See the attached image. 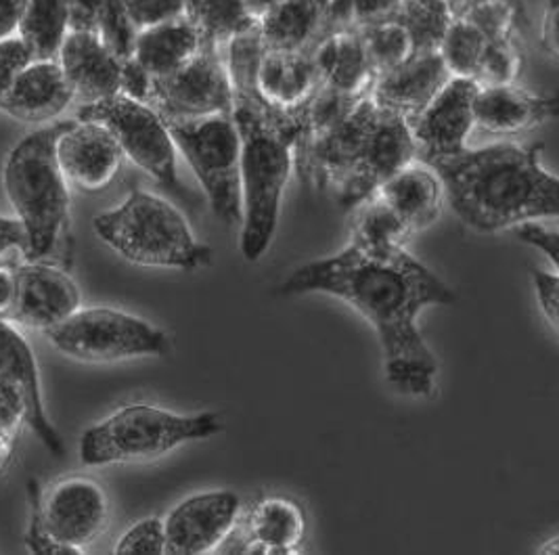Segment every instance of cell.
I'll return each mask as SVG.
<instances>
[{
	"label": "cell",
	"mask_w": 559,
	"mask_h": 555,
	"mask_svg": "<svg viewBox=\"0 0 559 555\" xmlns=\"http://www.w3.org/2000/svg\"><path fill=\"white\" fill-rule=\"evenodd\" d=\"M472 2H474V0H449V4H451V9H453V13H455V15H457L461 9H465V7H467V4H472Z\"/></svg>",
	"instance_id": "816d5d0a"
},
{
	"label": "cell",
	"mask_w": 559,
	"mask_h": 555,
	"mask_svg": "<svg viewBox=\"0 0 559 555\" xmlns=\"http://www.w3.org/2000/svg\"><path fill=\"white\" fill-rule=\"evenodd\" d=\"M0 399L55 457L66 453L63 438L45 411L34 351L17 326L4 317H0Z\"/></svg>",
	"instance_id": "4fadbf2b"
},
{
	"label": "cell",
	"mask_w": 559,
	"mask_h": 555,
	"mask_svg": "<svg viewBox=\"0 0 559 555\" xmlns=\"http://www.w3.org/2000/svg\"><path fill=\"white\" fill-rule=\"evenodd\" d=\"M358 34L362 38V47L367 51L376 78L401 66L415 52L407 27L403 26L399 20L360 27Z\"/></svg>",
	"instance_id": "4dcf8cb0"
},
{
	"label": "cell",
	"mask_w": 559,
	"mask_h": 555,
	"mask_svg": "<svg viewBox=\"0 0 559 555\" xmlns=\"http://www.w3.org/2000/svg\"><path fill=\"white\" fill-rule=\"evenodd\" d=\"M103 0H68L70 29H97Z\"/></svg>",
	"instance_id": "7bdbcfd3"
},
{
	"label": "cell",
	"mask_w": 559,
	"mask_h": 555,
	"mask_svg": "<svg viewBox=\"0 0 559 555\" xmlns=\"http://www.w3.org/2000/svg\"><path fill=\"white\" fill-rule=\"evenodd\" d=\"M411 235L413 231L378 193L353 208L350 244L365 250H392L403 248Z\"/></svg>",
	"instance_id": "f1b7e54d"
},
{
	"label": "cell",
	"mask_w": 559,
	"mask_h": 555,
	"mask_svg": "<svg viewBox=\"0 0 559 555\" xmlns=\"http://www.w3.org/2000/svg\"><path fill=\"white\" fill-rule=\"evenodd\" d=\"M319 86L321 76L312 52L275 51L264 47L255 76V93L262 102L285 111L300 109Z\"/></svg>",
	"instance_id": "603a6c76"
},
{
	"label": "cell",
	"mask_w": 559,
	"mask_h": 555,
	"mask_svg": "<svg viewBox=\"0 0 559 555\" xmlns=\"http://www.w3.org/2000/svg\"><path fill=\"white\" fill-rule=\"evenodd\" d=\"M280 2L281 0H243L248 13L252 15V20L258 22V24H260V20H264Z\"/></svg>",
	"instance_id": "c3c4849f"
},
{
	"label": "cell",
	"mask_w": 559,
	"mask_h": 555,
	"mask_svg": "<svg viewBox=\"0 0 559 555\" xmlns=\"http://www.w3.org/2000/svg\"><path fill=\"white\" fill-rule=\"evenodd\" d=\"M486 43L488 40L478 27L469 24L467 20L455 17L451 27L447 29L438 52L442 55L453 78L474 80Z\"/></svg>",
	"instance_id": "1f68e13d"
},
{
	"label": "cell",
	"mask_w": 559,
	"mask_h": 555,
	"mask_svg": "<svg viewBox=\"0 0 559 555\" xmlns=\"http://www.w3.org/2000/svg\"><path fill=\"white\" fill-rule=\"evenodd\" d=\"M476 127L492 134H518L559 118V91L533 93L518 84L480 86L476 102Z\"/></svg>",
	"instance_id": "44dd1931"
},
{
	"label": "cell",
	"mask_w": 559,
	"mask_h": 555,
	"mask_svg": "<svg viewBox=\"0 0 559 555\" xmlns=\"http://www.w3.org/2000/svg\"><path fill=\"white\" fill-rule=\"evenodd\" d=\"M17 34L32 59H55L70 34L68 0H27Z\"/></svg>",
	"instance_id": "83f0119b"
},
{
	"label": "cell",
	"mask_w": 559,
	"mask_h": 555,
	"mask_svg": "<svg viewBox=\"0 0 559 555\" xmlns=\"http://www.w3.org/2000/svg\"><path fill=\"white\" fill-rule=\"evenodd\" d=\"M128 15L136 32L185 15L182 0H127Z\"/></svg>",
	"instance_id": "8d00e7d4"
},
{
	"label": "cell",
	"mask_w": 559,
	"mask_h": 555,
	"mask_svg": "<svg viewBox=\"0 0 559 555\" xmlns=\"http://www.w3.org/2000/svg\"><path fill=\"white\" fill-rule=\"evenodd\" d=\"M451 78L440 52H413L407 61L376 78L369 95L383 109L408 120L432 102Z\"/></svg>",
	"instance_id": "ffe728a7"
},
{
	"label": "cell",
	"mask_w": 559,
	"mask_h": 555,
	"mask_svg": "<svg viewBox=\"0 0 559 555\" xmlns=\"http://www.w3.org/2000/svg\"><path fill=\"white\" fill-rule=\"evenodd\" d=\"M120 93L134 102L150 103L153 97V78L134 57L122 63V84Z\"/></svg>",
	"instance_id": "74e56055"
},
{
	"label": "cell",
	"mask_w": 559,
	"mask_h": 555,
	"mask_svg": "<svg viewBox=\"0 0 559 555\" xmlns=\"http://www.w3.org/2000/svg\"><path fill=\"white\" fill-rule=\"evenodd\" d=\"M13 250H20V252L26 253V228H24L20 219L0 216V256L13 252Z\"/></svg>",
	"instance_id": "ee69618b"
},
{
	"label": "cell",
	"mask_w": 559,
	"mask_h": 555,
	"mask_svg": "<svg viewBox=\"0 0 559 555\" xmlns=\"http://www.w3.org/2000/svg\"><path fill=\"white\" fill-rule=\"evenodd\" d=\"M305 530L300 505L281 497L262 499L248 516L243 554H292L298 550Z\"/></svg>",
	"instance_id": "4316f807"
},
{
	"label": "cell",
	"mask_w": 559,
	"mask_h": 555,
	"mask_svg": "<svg viewBox=\"0 0 559 555\" xmlns=\"http://www.w3.org/2000/svg\"><path fill=\"white\" fill-rule=\"evenodd\" d=\"M478 88L480 86L469 78H451L432 102L408 118L417 160L430 164L467 150V137L476 127L474 102Z\"/></svg>",
	"instance_id": "5bb4252c"
},
{
	"label": "cell",
	"mask_w": 559,
	"mask_h": 555,
	"mask_svg": "<svg viewBox=\"0 0 559 555\" xmlns=\"http://www.w3.org/2000/svg\"><path fill=\"white\" fill-rule=\"evenodd\" d=\"M533 281L540 310L559 331V275L549 271H534Z\"/></svg>",
	"instance_id": "60d3db41"
},
{
	"label": "cell",
	"mask_w": 559,
	"mask_h": 555,
	"mask_svg": "<svg viewBox=\"0 0 559 555\" xmlns=\"http://www.w3.org/2000/svg\"><path fill=\"white\" fill-rule=\"evenodd\" d=\"M17 294L9 321L47 333L80 308L76 281L49 260H27L15 267Z\"/></svg>",
	"instance_id": "2e32d148"
},
{
	"label": "cell",
	"mask_w": 559,
	"mask_h": 555,
	"mask_svg": "<svg viewBox=\"0 0 559 555\" xmlns=\"http://www.w3.org/2000/svg\"><path fill=\"white\" fill-rule=\"evenodd\" d=\"M116 554H166V532L164 520L152 516L139 520L120 536Z\"/></svg>",
	"instance_id": "d590c367"
},
{
	"label": "cell",
	"mask_w": 559,
	"mask_h": 555,
	"mask_svg": "<svg viewBox=\"0 0 559 555\" xmlns=\"http://www.w3.org/2000/svg\"><path fill=\"white\" fill-rule=\"evenodd\" d=\"M310 52L321 84L350 97H365L371 93L376 74L358 29L330 32Z\"/></svg>",
	"instance_id": "cb8c5ba5"
},
{
	"label": "cell",
	"mask_w": 559,
	"mask_h": 555,
	"mask_svg": "<svg viewBox=\"0 0 559 555\" xmlns=\"http://www.w3.org/2000/svg\"><path fill=\"white\" fill-rule=\"evenodd\" d=\"M57 160L68 185L97 193L118 177L124 152L109 128L88 120H70L57 139Z\"/></svg>",
	"instance_id": "e0dca14e"
},
{
	"label": "cell",
	"mask_w": 559,
	"mask_h": 555,
	"mask_svg": "<svg viewBox=\"0 0 559 555\" xmlns=\"http://www.w3.org/2000/svg\"><path fill=\"white\" fill-rule=\"evenodd\" d=\"M29 501L26 547L32 554H82L107 529L109 501L97 480L72 476L47 491L29 484Z\"/></svg>",
	"instance_id": "9c48e42d"
},
{
	"label": "cell",
	"mask_w": 559,
	"mask_h": 555,
	"mask_svg": "<svg viewBox=\"0 0 559 555\" xmlns=\"http://www.w3.org/2000/svg\"><path fill=\"white\" fill-rule=\"evenodd\" d=\"M17 294V275L9 264H0V317L9 319Z\"/></svg>",
	"instance_id": "7dc6e473"
},
{
	"label": "cell",
	"mask_w": 559,
	"mask_h": 555,
	"mask_svg": "<svg viewBox=\"0 0 559 555\" xmlns=\"http://www.w3.org/2000/svg\"><path fill=\"white\" fill-rule=\"evenodd\" d=\"M152 105L166 118L233 114L235 91L221 47L202 45L175 74L153 80Z\"/></svg>",
	"instance_id": "7c38bea8"
},
{
	"label": "cell",
	"mask_w": 559,
	"mask_h": 555,
	"mask_svg": "<svg viewBox=\"0 0 559 555\" xmlns=\"http://www.w3.org/2000/svg\"><path fill=\"white\" fill-rule=\"evenodd\" d=\"M223 432L218 413L180 415L155 404H124L80 438V461L91 468L152 461Z\"/></svg>",
	"instance_id": "52a82bcc"
},
{
	"label": "cell",
	"mask_w": 559,
	"mask_h": 555,
	"mask_svg": "<svg viewBox=\"0 0 559 555\" xmlns=\"http://www.w3.org/2000/svg\"><path fill=\"white\" fill-rule=\"evenodd\" d=\"M182 2H185V15H187L191 22H195V17H198V13L202 11L205 0H182Z\"/></svg>",
	"instance_id": "681fc988"
},
{
	"label": "cell",
	"mask_w": 559,
	"mask_h": 555,
	"mask_svg": "<svg viewBox=\"0 0 559 555\" xmlns=\"http://www.w3.org/2000/svg\"><path fill=\"white\" fill-rule=\"evenodd\" d=\"M328 0H281L260 20L258 29L266 49L312 51L325 36Z\"/></svg>",
	"instance_id": "484cf974"
},
{
	"label": "cell",
	"mask_w": 559,
	"mask_h": 555,
	"mask_svg": "<svg viewBox=\"0 0 559 555\" xmlns=\"http://www.w3.org/2000/svg\"><path fill=\"white\" fill-rule=\"evenodd\" d=\"M356 29L376 26L399 17L403 0H353Z\"/></svg>",
	"instance_id": "ab89813d"
},
{
	"label": "cell",
	"mask_w": 559,
	"mask_h": 555,
	"mask_svg": "<svg viewBox=\"0 0 559 555\" xmlns=\"http://www.w3.org/2000/svg\"><path fill=\"white\" fill-rule=\"evenodd\" d=\"M76 118L109 128L124 157L166 189L182 193L178 182L177 143L164 116L153 105L118 93L102 102L84 103Z\"/></svg>",
	"instance_id": "8fae6325"
},
{
	"label": "cell",
	"mask_w": 559,
	"mask_h": 555,
	"mask_svg": "<svg viewBox=\"0 0 559 555\" xmlns=\"http://www.w3.org/2000/svg\"><path fill=\"white\" fill-rule=\"evenodd\" d=\"M66 127L57 122L29 132L4 162L2 185L26 228V260H51L66 246L70 191L57 160V139Z\"/></svg>",
	"instance_id": "5b68a950"
},
{
	"label": "cell",
	"mask_w": 559,
	"mask_h": 555,
	"mask_svg": "<svg viewBox=\"0 0 559 555\" xmlns=\"http://www.w3.org/2000/svg\"><path fill=\"white\" fill-rule=\"evenodd\" d=\"M45 335L59 353L80 363H120L164 356L170 351L164 329L118 308L80 306L70 319Z\"/></svg>",
	"instance_id": "30bf717a"
},
{
	"label": "cell",
	"mask_w": 559,
	"mask_h": 555,
	"mask_svg": "<svg viewBox=\"0 0 559 555\" xmlns=\"http://www.w3.org/2000/svg\"><path fill=\"white\" fill-rule=\"evenodd\" d=\"M415 160L407 118L365 95L335 122L302 132L296 170L342 208L353 210Z\"/></svg>",
	"instance_id": "7a4b0ae2"
},
{
	"label": "cell",
	"mask_w": 559,
	"mask_h": 555,
	"mask_svg": "<svg viewBox=\"0 0 559 555\" xmlns=\"http://www.w3.org/2000/svg\"><path fill=\"white\" fill-rule=\"evenodd\" d=\"M378 196L415 235L440 216L447 189L430 164L415 160L388 178L378 189Z\"/></svg>",
	"instance_id": "7402d4cb"
},
{
	"label": "cell",
	"mask_w": 559,
	"mask_h": 555,
	"mask_svg": "<svg viewBox=\"0 0 559 555\" xmlns=\"http://www.w3.org/2000/svg\"><path fill=\"white\" fill-rule=\"evenodd\" d=\"M283 296L330 294L360 312L383 349L385 381L405 397L432 394L438 365L417 317L428 306L457 303V294L403 248L342 252L306 262L281 283Z\"/></svg>",
	"instance_id": "6da1fadb"
},
{
	"label": "cell",
	"mask_w": 559,
	"mask_h": 555,
	"mask_svg": "<svg viewBox=\"0 0 559 555\" xmlns=\"http://www.w3.org/2000/svg\"><path fill=\"white\" fill-rule=\"evenodd\" d=\"M538 554H559V536H556L554 541H547V543L538 550Z\"/></svg>",
	"instance_id": "f907efd6"
},
{
	"label": "cell",
	"mask_w": 559,
	"mask_h": 555,
	"mask_svg": "<svg viewBox=\"0 0 559 555\" xmlns=\"http://www.w3.org/2000/svg\"><path fill=\"white\" fill-rule=\"evenodd\" d=\"M455 17L474 24L486 40H518L524 11L520 0H474Z\"/></svg>",
	"instance_id": "d6a6232c"
},
{
	"label": "cell",
	"mask_w": 559,
	"mask_h": 555,
	"mask_svg": "<svg viewBox=\"0 0 559 555\" xmlns=\"http://www.w3.org/2000/svg\"><path fill=\"white\" fill-rule=\"evenodd\" d=\"M202 47L195 24L182 15L177 20L136 32L132 57L152 74L153 80L170 76Z\"/></svg>",
	"instance_id": "d4e9b609"
},
{
	"label": "cell",
	"mask_w": 559,
	"mask_h": 555,
	"mask_svg": "<svg viewBox=\"0 0 559 555\" xmlns=\"http://www.w3.org/2000/svg\"><path fill=\"white\" fill-rule=\"evenodd\" d=\"M76 91L57 59H32L0 95V111L24 125H47L57 120Z\"/></svg>",
	"instance_id": "ac0fdd59"
},
{
	"label": "cell",
	"mask_w": 559,
	"mask_h": 555,
	"mask_svg": "<svg viewBox=\"0 0 559 555\" xmlns=\"http://www.w3.org/2000/svg\"><path fill=\"white\" fill-rule=\"evenodd\" d=\"M97 29H99L105 45L122 61L132 57L136 29L130 22L127 0H103Z\"/></svg>",
	"instance_id": "e575fe53"
},
{
	"label": "cell",
	"mask_w": 559,
	"mask_h": 555,
	"mask_svg": "<svg viewBox=\"0 0 559 555\" xmlns=\"http://www.w3.org/2000/svg\"><path fill=\"white\" fill-rule=\"evenodd\" d=\"M543 47L559 59V0H549L543 20Z\"/></svg>",
	"instance_id": "bcb514c9"
},
{
	"label": "cell",
	"mask_w": 559,
	"mask_h": 555,
	"mask_svg": "<svg viewBox=\"0 0 559 555\" xmlns=\"http://www.w3.org/2000/svg\"><path fill=\"white\" fill-rule=\"evenodd\" d=\"M180 155L200 180L216 219L241 227V137L233 114L166 118Z\"/></svg>",
	"instance_id": "ba28073f"
},
{
	"label": "cell",
	"mask_w": 559,
	"mask_h": 555,
	"mask_svg": "<svg viewBox=\"0 0 559 555\" xmlns=\"http://www.w3.org/2000/svg\"><path fill=\"white\" fill-rule=\"evenodd\" d=\"M543 145L497 143L430 162L461 223L499 233L559 219V177L543 164Z\"/></svg>",
	"instance_id": "3957f363"
},
{
	"label": "cell",
	"mask_w": 559,
	"mask_h": 555,
	"mask_svg": "<svg viewBox=\"0 0 559 555\" xmlns=\"http://www.w3.org/2000/svg\"><path fill=\"white\" fill-rule=\"evenodd\" d=\"M93 228L105 246L139 267L198 271L212 264V250L189 227L177 205L134 189L118 208L102 212Z\"/></svg>",
	"instance_id": "8992f818"
},
{
	"label": "cell",
	"mask_w": 559,
	"mask_h": 555,
	"mask_svg": "<svg viewBox=\"0 0 559 555\" xmlns=\"http://www.w3.org/2000/svg\"><path fill=\"white\" fill-rule=\"evenodd\" d=\"M233 118L241 137L243 221L239 250L248 262H258L277 233L281 198L296 170L305 107L285 111L258 95H235Z\"/></svg>",
	"instance_id": "277c9868"
},
{
	"label": "cell",
	"mask_w": 559,
	"mask_h": 555,
	"mask_svg": "<svg viewBox=\"0 0 559 555\" xmlns=\"http://www.w3.org/2000/svg\"><path fill=\"white\" fill-rule=\"evenodd\" d=\"M241 499L233 491L198 493L175 505L164 518L166 554L218 552L237 527Z\"/></svg>",
	"instance_id": "9a60e30c"
},
{
	"label": "cell",
	"mask_w": 559,
	"mask_h": 555,
	"mask_svg": "<svg viewBox=\"0 0 559 555\" xmlns=\"http://www.w3.org/2000/svg\"><path fill=\"white\" fill-rule=\"evenodd\" d=\"M27 0H0V43L13 38L26 13Z\"/></svg>",
	"instance_id": "f6af8a7d"
},
{
	"label": "cell",
	"mask_w": 559,
	"mask_h": 555,
	"mask_svg": "<svg viewBox=\"0 0 559 555\" xmlns=\"http://www.w3.org/2000/svg\"><path fill=\"white\" fill-rule=\"evenodd\" d=\"M57 57L82 102H102L120 93L124 61L105 45L99 29H70Z\"/></svg>",
	"instance_id": "d6986e66"
},
{
	"label": "cell",
	"mask_w": 559,
	"mask_h": 555,
	"mask_svg": "<svg viewBox=\"0 0 559 555\" xmlns=\"http://www.w3.org/2000/svg\"><path fill=\"white\" fill-rule=\"evenodd\" d=\"M524 68L520 40H488L474 82L478 86L515 84Z\"/></svg>",
	"instance_id": "836d02e7"
},
{
	"label": "cell",
	"mask_w": 559,
	"mask_h": 555,
	"mask_svg": "<svg viewBox=\"0 0 559 555\" xmlns=\"http://www.w3.org/2000/svg\"><path fill=\"white\" fill-rule=\"evenodd\" d=\"M29 61H32V55L20 36H13L0 43V95L11 82V78L15 76Z\"/></svg>",
	"instance_id": "b9f144b4"
},
{
	"label": "cell",
	"mask_w": 559,
	"mask_h": 555,
	"mask_svg": "<svg viewBox=\"0 0 559 555\" xmlns=\"http://www.w3.org/2000/svg\"><path fill=\"white\" fill-rule=\"evenodd\" d=\"M396 20L407 27L415 52L438 51L455 13L449 0H403Z\"/></svg>",
	"instance_id": "f546056e"
},
{
	"label": "cell",
	"mask_w": 559,
	"mask_h": 555,
	"mask_svg": "<svg viewBox=\"0 0 559 555\" xmlns=\"http://www.w3.org/2000/svg\"><path fill=\"white\" fill-rule=\"evenodd\" d=\"M513 231H515L518 239L538 248L559 269V225L558 227H547L540 223H526Z\"/></svg>",
	"instance_id": "f35d334b"
}]
</instances>
